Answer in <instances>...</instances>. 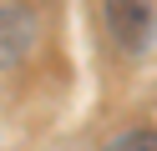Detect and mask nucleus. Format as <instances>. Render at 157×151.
<instances>
[{
	"mask_svg": "<svg viewBox=\"0 0 157 151\" xmlns=\"http://www.w3.org/2000/svg\"><path fill=\"white\" fill-rule=\"evenodd\" d=\"M106 151H157V126H132L106 141Z\"/></svg>",
	"mask_w": 157,
	"mask_h": 151,
	"instance_id": "nucleus-3",
	"label": "nucleus"
},
{
	"mask_svg": "<svg viewBox=\"0 0 157 151\" xmlns=\"http://www.w3.org/2000/svg\"><path fill=\"white\" fill-rule=\"evenodd\" d=\"M31 45H36V15L15 0H0V70L15 66Z\"/></svg>",
	"mask_w": 157,
	"mask_h": 151,
	"instance_id": "nucleus-2",
	"label": "nucleus"
},
{
	"mask_svg": "<svg viewBox=\"0 0 157 151\" xmlns=\"http://www.w3.org/2000/svg\"><path fill=\"white\" fill-rule=\"evenodd\" d=\"M101 15L112 40L127 50V56H142L152 45V30H157V10L152 0H101Z\"/></svg>",
	"mask_w": 157,
	"mask_h": 151,
	"instance_id": "nucleus-1",
	"label": "nucleus"
}]
</instances>
